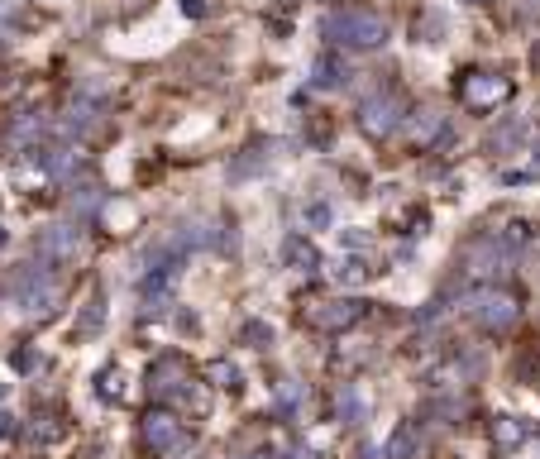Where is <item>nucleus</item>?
<instances>
[{"instance_id": "23", "label": "nucleus", "mask_w": 540, "mask_h": 459, "mask_svg": "<svg viewBox=\"0 0 540 459\" xmlns=\"http://www.w3.org/2000/svg\"><path fill=\"white\" fill-rule=\"evenodd\" d=\"M278 402H282V407H297V402H302V383H292V378L278 383Z\"/></svg>"}, {"instance_id": "34", "label": "nucleus", "mask_w": 540, "mask_h": 459, "mask_svg": "<svg viewBox=\"0 0 540 459\" xmlns=\"http://www.w3.org/2000/svg\"><path fill=\"white\" fill-rule=\"evenodd\" d=\"M0 397H5V383H0Z\"/></svg>"}, {"instance_id": "31", "label": "nucleus", "mask_w": 540, "mask_h": 459, "mask_svg": "<svg viewBox=\"0 0 540 459\" xmlns=\"http://www.w3.org/2000/svg\"><path fill=\"white\" fill-rule=\"evenodd\" d=\"M0 249H5V225H0Z\"/></svg>"}, {"instance_id": "5", "label": "nucleus", "mask_w": 540, "mask_h": 459, "mask_svg": "<svg viewBox=\"0 0 540 459\" xmlns=\"http://www.w3.org/2000/svg\"><path fill=\"white\" fill-rule=\"evenodd\" d=\"M507 96H512V82L497 77V72H469V77L459 82V101L469 110H497Z\"/></svg>"}, {"instance_id": "2", "label": "nucleus", "mask_w": 540, "mask_h": 459, "mask_svg": "<svg viewBox=\"0 0 540 459\" xmlns=\"http://www.w3.org/2000/svg\"><path fill=\"white\" fill-rule=\"evenodd\" d=\"M139 436L149 450H158L163 459H187L196 450V440L182 431V421L173 412H149L144 416V426H139Z\"/></svg>"}, {"instance_id": "7", "label": "nucleus", "mask_w": 540, "mask_h": 459, "mask_svg": "<svg viewBox=\"0 0 540 459\" xmlns=\"http://www.w3.org/2000/svg\"><path fill=\"white\" fill-rule=\"evenodd\" d=\"M359 316H364V302H354V297H335V302H321L311 311V321H316L325 335H340V330L359 326Z\"/></svg>"}, {"instance_id": "10", "label": "nucleus", "mask_w": 540, "mask_h": 459, "mask_svg": "<svg viewBox=\"0 0 540 459\" xmlns=\"http://www.w3.org/2000/svg\"><path fill=\"white\" fill-rule=\"evenodd\" d=\"M39 254H44V259H72V254H77V230H72V225H48L44 235H39Z\"/></svg>"}, {"instance_id": "16", "label": "nucleus", "mask_w": 540, "mask_h": 459, "mask_svg": "<svg viewBox=\"0 0 540 459\" xmlns=\"http://www.w3.org/2000/svg\"><path fill=\"white\" fill-rule=\"evenodd\" d=\"M77 168H82L77 149H53V153H48V177H63V182H67Z\"/></svg>"}, {"instance_id": "21", "label": "nucleus", "mask_w": 540, "mask_h": 459, "mask_svg": "<svg viewBox=\"0 0 540 459\" xmlns=\"http://www.w3.org/2000/svg\"><path fill=\"white\" fill-rule=\"evenodd\" d=\"M101 397H106V402H120V369H106L101 373Z\"/></svg>"}, {"instance_id": "1", "label": "nucleus", "mask_w": 540, "mask_h": 459, "mask_svg": "<svg viewBox=\"0 0 540 459\" xmlns=\"http://www.w3.org/2000/svg\"><path fill=\"white\" fill-rule=\"evenodd\" d=\"M321 39L335 48H359V53H373V48L388 44V24L368 10H335L325 15L321 24Z\"/></svg>"}, {"instance_id": "22", "label": "nucleus", "mask_w": 540, "mask_h": 459, "mask_svg": "<svg viewBox=\"0 0 540 459\" xmlns=\"http://www.w3.org/2000/svg\"><path fill=\"white\" fill-rule=\"evenodd\" d=\"M211 378H216L220 388H235V364H230V359H216V364H211Z\"/></svg>"}, {"instance_id": "9", "label": "nucleus", "mask_w": 540, "mask_h": 459, "mask_svg": "<svg viewBox=\"0 0 540 459\" xmlns=\"http://www.w3.org/2000/svg\"><path fill=\"white\" fill-rule=\"evenodd\" d=\"M469 263H474V273H483V278H497V273H507V244L478 240L469 249Z\"/></svg>"}, {"instance_id": "29", "label": "nucleus", "mask_w": 540, "mask_h": 459, "mask_svg": "<svg viewBox=\"0 0 540 459\" xmlns=\"http://www.w3.org/2000/svg\"><path fill=\"white\" fill-rule=\"evenodd\" d=\"M10 431H15V426H10V416H0V436H10Z\"/></svg>"}, {"instance_id": "27", "label": "nucleus", "mask_w": 540, "mask_h": 459, "mask_svg": "<svg viewBox=\"0 0 540 459\" xmlns=\"http://www.w3.org/2000/svg\"><path fill=\"white\" fill-rule=\"evenodd\" d=\"M359 407H364V402H359V393H354V388H345V393H340V412H345V416H354V412H359Z\"/></svg>"}, {"instance_id": "28", "label": "nucleus", "mask_w": 540, "mask_h": 459, "mask_svg": "<svg viewBox=\"0 0 540 459\" xmlns=\"http://www.w3.org/2000/svg\"><path fill=\"white\" fill-rule=\"evenodd\" d=\"M182 10H187V15H201L206 5H201V0H182Z\"/></svg>"}, {"instance_id": "12", "label": "nucleus", "mask_w": 540, "mask_h": 459, "mask_svg": "<svg viewBox=\"0 0 540 459\" xmlns=\"http://www.w3.org/2000/svg\"><path fill=\"white\" fill-rule=\"evenodd\" d=\"M149 383H153V393H182L187 388V369L177 359H158L149 369Z\"/></svg>"}, {"instance_id": "25", "label": "nucleus", "mask_w": 540, "mask_h": 459, "mask_svg": "<svg viewBox=\"0 0 540 459\" xmlns=\"http://www.w3.org/2000/svg\"><path fill=\"white\" fill-rule=\"evenodd\" d=\"M306 225H330V206L325 201H311L306 206Z\"/></svg>"}, {"instance_id": "20", "label": "nucleus", "mask_w": 540, "mask_h": 459, "mask_svg": "<svg viewBox=\"0 0 540 459\" xmlns=\"http://www.w3.org/2000/svg\"><path fill=\"white\" fill-rule=\"evenodd\" d=\"M411 450H416V436H411V431H397V436L388 440V459H407Z\"/></svg>"}, {"instance_id": "4", "label": "nucleus", "mask_w": 540, "mask_h": 459, "mask_svg": "<svg viewBox=\"0 0 540 459\" xmlns=\"http://www.w3.org/2000/svg\"><path fill=\"white\" fill-rule=\"evenodd\" d=\"M53 302H58V283H53V273H44V268L20 273V283H15V311H24V316H48Z\"/></svg>"}, {"instance_id": "17", "label": "nucleus", "mask_w": 540, "mask_h": 459, "mask_svg": "<svg viewBox=\"0 0 540 459\" xmlns=\"http://www.w3.org/2000/svg\"><path fill=\"white\" fill-rule=\"evenodd\" d=\"M345 82V67L335 63V58H321L316 63V87H340Z\"/></svg>"}, {"instance_id": "8", "label": "nucleus", "mask_w": 540, "mask_h": 459, "mask_svg": "<svg viewBox=\"0 0 540 459\" xmlns=\"http://www.w3.org/2000/svg\"><path fill=\"white\" fill-rule=\"evenodd\" d=\"M440 130H445V115H440L435 106H421L407 120V125H402V139H407L411 149H426V144H435V139H440Z\"/></svg>"}, {"instance_id": "32", "label": "nucleus", "mask_w": 540, "mask_h": 459, "mask_svg": "<svg viewBox=\"0 0 540 459\" xmlns=\"http://www.w3.org/2000/svg\"><path fill=\"white\" fill-rule=\"evenodd\" d=\"M249 459H273V455H263V450H259V455H249Z\"/></svg>"}, {"instance_id": "19", "label": "nucleus", "mask_w": 540, "mask_h": 459, "mask_svg": "<svg viewBox=\"0 0 540 459\" xmlns=\"http://www.w3.org/2000/svg\"><path fill=\"white\" fill-rule=\"evenodd\" d=\"M130 220H134V211L125 206V201H110V206H106V225H110V230H125Z\"/></svg>"}, {"instance_id": "33", "label": "nucleus", "mask_w": 540, "mask_h": 459, "mask_svg": "<svg viewBox=\"0 0 540 459\" xmlns=\"http://www.w3.org/2000/svg\"><path fill=\"white\" fill-rule=\"evenodd\" d=\"M464 5H483V0H464Z\"/></svg>"}, {"instance_id": "3", "label": "nucleus", "mask_w": 540, "mask_h": 459, "mask_svg": "<svg viewBox=\"0 0 540 459\" xmlns=\"http://www.w3.org/2000/svg\"><path fill=\"white\" fill-rule=\"evenodd\" d=\"M469 316H474L483 330L502 335V330H512L521 321V302L512 292H502V287H478L474 302H469Z\"/></svg>"}, {"instance_id": "26", "label": "nucleus", "mask_w": 540, "mask_h": 459, "mask_svg": "<svg viewBox=\"0 0 540 459\" xmlns=\"http://www.w3.org/2000/svg\"><path fill=\"white\" fill-rule=\"evenodd\" d=\"M244 340H259V350H263V345L273 340V330L263 326V321H249V326H244Z\"/></svg>"}, {"instance_id": "13", "label": "nucleus", "mask_w": 540, "mask_h": 459, "mask_svg": "<svg viewBox=\"0 0 540 459\" xmlns=\"http://www.w3.org/2000/svg\"><path fill=\"white\" fill-rule=\"evenodd\" d=\"M488 431H493V440L502 445V450H517L521 440H526V426H521L517 416H493V426H488Z\"/></svg>"}, {"instance_id": "24", "label": "nucleus", "mask_w": 540, "mask_h": 459, "mask_svg": "<svg viewBox=\"0 0 540 459\" xmlns=\"http://www.w3.org/2000/svg\"><path fill=\"white\" fill-rule=\"evenodd\" d=\"M10 364H15L20 373H34V369H39V354H34V350H15V354H10Z\"/></svg>"}, {"instance_id": "11", "label": "nucleus", "mask_w": 540, "mask_h": 459, "mask_svg": "<svg viewBox=\"0 0 540 459\" xmlns=\"http://www.w3.org/2000/svg\"><path fill=\"white\" fill-rule=\"evenodd\" d=\"M282 263L297 268V273H316L321 268V254H316V244L306 240V235H287L282 240Z\"/></svg>"}, {"instance_id": "30", "label": "nucleus", "mask_w": 540, "mask_h": 459, "mask_svg": "<svg viewBox=\"0 0 540 459\" xmlns=\"http://www.w3.org/2000/svg\"><path fill=\"white\" fill-rule=\"evenodd\" d=\"M292 459H316V455H311V450H297V455H292Z\"/></svg>"}, {"instance_id": "14", "label": "nucleus", "mask_w": 540, "mask_h": 459, "mask_svg": "<svg viewBox=\"0 0 540 459\" xmlns=\"http://www.w3.org/2000/svg\"><path fill=\"white\" fill-rule=\"evenodd\" d=\"M101 326H106V297H91V302L82 306V316H77V330H72V335L82 340V335H91V330H101Z\"/></svg>"}, {"instance_id": "18", "label": "nucleus", "mask_w": 540, "mask_h": 459, "mask_svg": "<svg viewBox=\"0 0 540 459\" xmlns=\"http://www.w3.org/2000/svg\"><path fill=\"white\" fill-rule=\"evenodd\" d=\"M34 134H39V120H29V115H24V120H15V125H10V134H5V139H10V144H29V139H34Z\"/></svg>"}, {"instance_id": "15", "label": "nucleus", "mask_w": 540, "mask_h": 459, "mask_svg": "<svg viewBox=\"0 0 540 459\" xmlns=\"http://www.w3.org/2000/svg\"><path fill=\"white\" fill-rule=\"evenodd\" d=\"M521 139H526V120H507L502 130H493V139H488V149L502 153V149H517Z\"/></svg>"}, {"instance_id": "6", "label": "nucleus", "mask_w": 540, "mask_h": 459, "mask_svg": "<svg viewBox=\"0 0 540 459\" xmlns=\"http://www.w3.org/2000/svg\"><path fill=\"white\" fill-rule=\"evenodd\" d=\"M397 125H402L397 96H368L364 106H359V130L368 139H388V134H397Z\"/></svg>"}]
</instances>
